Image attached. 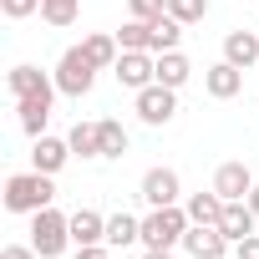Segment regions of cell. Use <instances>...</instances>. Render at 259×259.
Masks as SVG:
<instances>
[{
  "label": "cell",
  "mask_w": 259,
  "mask_h": 259,
  "mask_svg": "<svg viewBox=\"0 0 259 259\" xmlns=\"http://www.w3.org/2000/svg\"><path fill=\"white\" fill-rule=\"evenodd\" d=\"M51 203H56V178L51 173H36L31 168V173H11L6 178V208L11 213H26L31 219V213H41Z\"/></svg>",
  "instance_id": "cell-1"
},
{
  "label": "cell",
  "mask_w": 259,
  "mask_h": 259,
  "mask_svg": "<svg viewBox=\"0 0 259 259\" xmlns=\"http://www.w3.org/2000/svg\"><path fill=\"white\" fill-rule=\"evenodd\" d=\"M188 208L183 203H168V208H148V219H143V249H173V244H183V234H188Z\"/></svg>",
  "instance_id": "cell-2"
},
{
  "label": "cell",
  "mask_w": 259,
  "mask_h": 259,
  "mask_svg": "<svg viewBox=\"0 0 259 259\" xmlns=\"http://www.w3.org/2000/svg\"><path fill=\"white\" fill-rule=\"evenodd\" d=\"M31 244H36L41 259L66 254V244H71V213H61V208H41V213H31Z\"/></svg>",
  "instance_id": "cell-3"
},
{
  "label": "cell",
  "mask_w": 259,
  "mask_h": 259,
  "mask_svg": "<svg viewBox=\"0 0 259 259\" xmlns=\"http://www.w3.org/2000/svg\"><path fill=\"white\" fill-rule=\"evenodd\" d=\"M51 76H56V92H61V97H76V102L97 87V66L87 61V51H81V46H66Z\"/></svg>",
  "instance_id": "cell-4"
},
{
  "label": "cell",
  "mask_w": 259,
  "mask_h": 259,
  "mask_svg": "<svg viewBox=\"0 0 259 259\" xmlns=\"http://www.w3.org/2000/svg\"><path fill=\"white\" fill-rule=\"evenodd\" d=\"M138 102V122H148V127H168L173 117H178V92L173 87H163V81H153V87H143V92H133Z\"/></svg>",
  "instance_id": "cell-5"
},
{
  "label": "cell",
  "mask_w": 259,
  "mask_h": 259,
  "mask_svg": "<svg viewBox=\"0 0 259 259\" xmlns=\"http://www.w3.org/2000/svg\"><path fill=\"white\" fill-rule=\"evenodd\" d=\"M112 76H117L127 92H143V87L158 81V56H153V51H122L117 66H112Z\"/></svg>",
  "instance_id": "cell-6"
},
{
  "label": "cell",
  "mask_w": 259,
  "mask_h": 259,
  "mask_svg": "<svg viewBox=\"0 0 259 259\" xmlns=\"http://www.w3.org/2000/svg\"><path fill=\"white\" fill-rule=\"evenodd\" d=\"M71 158H76V153H71V143H66V138H51V133L31 138V168H36V173H51V178H56Z\"/></svg>",
  "instance_id": "cell-7"
},
{
  "label": "cell",
  "mask_w": 259,
  "mask_h": 259,
  "mask_svg": "<svg viewBox=\"0 0 259 259\" xmlns=\"http://www.w3.org/2000/svg\"><path fill=\"white\" fill-rule=\"evenodd\" d=\"M213 193H219L224 203H239V198H249V193H254V173H249V163H239V158L219 163V173H213Z\"/></svg>",
  "instance_id": "cell-8"
},
{
  "label": "cell",
  "mask_w": 259,
  "mask_h": 259,
  "mask_svg": "<svg viewBox=\"0 0 259 259\" xmlns=\"http://www.w3.org/2000/svg\"><path fill=\"white\" fill-rule=\"evenodd\" d=\"M138 193H143V203H148V208H168V203H178L183 183H178V173H173V168H148V173H143V183H138Z\"/></svg>",
  "instance_id": "cell-9"
},
{
  "label": "cell",
  "mask_w": 259,
  "mask_h": 259,
  "mask_svg": "<svg viewBox=\"0 0 259 259\" xmlns=\"http://www.w3.org/2000/svg\"><path fill=\"white\" fill-rule=\"evenodd\" d=\"M183 249H188L193 259H224L234 244L219 234V224H188V234H183Z\"/></svg>",
  "instance_id": "cell-10"
},
{
  "label": "cell",
  "mask_w": 259,
  "mask_h": 259,
  "mask_svg": "<svg viewBox=\"0 0 259 259\" xmlns=\"http://www.w3.org/2000/svg\"><path fill=\"white\" fill-rule=\"evenodd\" d=\"M203 92H208V97H219V102H229V97H239V92H244V71H239L234 61H213V66L203 71Z\"/></svg>",
  "instance_id": "cell-11"
},
{
  "label": "cell",
  "mask_w": 259,
  "mask_h": 259,
  "mask_svg": "<svg viewBox=\"0 0 259 259\" xmlns=\"http://www.w3.org/2000/svg\"><path fill=\"white\" fill-rule=\"evenodd\" d=\"M254 229H259V213L249 208V198H239V203H224V219H219V234H224L229 244L249 239Z\"/></svg>",
  "instance_id": "cell-12"
},
{
  "label": "cell",
  "mask_w": 259,
  "mask_h": 259,
  "mask_svg": "<svg viewBox=\"0 0 259 259\" xmlns=\"http://www.w3.org/2000/svg\"><path fill=\"white\" fill-rule=\"evenodd\" d=\"M56 97H61V92H46V97H26V102H16V112H21V133H26V138H41V133H46Z\"/></svg>",
  "instance_id": "cell-13"
},
{
  "label": "cell",
  "mask_w": 259,
  "mask_h": 259,
  "mask_svg": "<svg viewBox=\"0 0 259 259\" xmlns=\"http://www.w3.org/2000/svg\"><path fill=\"white\" fill-rule=\"evenodd\" d=\"M56 92V76H46L41 66H11V97L26 102V97H46Z\"/></svg>",
  "instance_id": "cell-14"
},
{
  "label": "cell",
  "mask_w": 259,
  "mask_h": 259,
  "mask_svg": "<svg viewBox=\"0 0 259 259\" xmlns=\"http://www.w3.org/2000/svg\"><path fill=\"white\" fill-rule=\"evenodd\" d=\"M224 61H234L239 71H249L259 61V31H229L224 36Z\"/></svg>",
  "instance_id": "cell-15"
},
{
  "label": "cell",
  "mask_w": 259,
  "mask_h": 259,
  "mask_svg": "<svg viewBox=\"0 0 259 259\" xmlns=\"http://www.w3.org/2000/svg\"><path fill=\"white\" fill-rule=\"evenodd\" d=\"M71 244L81 249V244H107V219L97 213V208H76L71 213Z\"/></svg>",
  "instance_id": "cell-16"
},
{
  "label": "cell",
  "mask_w": 259,
  "mask_h": 259,
  "mask_svg": "<svg viewBox=\"0 0 259 259\" xmlns=\"http://www.w3.org/2000/svg\"><path fill=\"white\" fill-rule=\"evenodd\" d=\"M81 51H87V61H92L97 71H112V66H117V56H122V41H117V36H107V31H97V36H87V41H81Z\"/></svg>",
  "instance_id": "cell-17"
},
{
  "label": "cell",
  "mask_w": 259,
  "mask_h": 259,
  "mask_svg": "<svg viewBox=\"0 0 259 259\" xmlns=\"http://www.w3.org/2000/svg\"><path fill=\"white\" fill-rule=\"evenodd\" d=\"M107 244H112V249L143 244V219H138V213H112V219H107Z\"/></svg>",
  "instance_id": "cell-18"
},
{
  "label": "cell",
  "mask_w": 259,
  "mask_h": 259,
  "mask_svg": "<svg viewBox=\"0 0 259 259\" xmlns=\"http://www.w3.org/2000/svg\"><path fill=\"white\" fill-rule=\"evenodd\" d=\"M188 76H193V66H188V56H183V51H163V56H158V81H163V87H173V92H178Z\"/></svg>",
  "instance_id": "cell-19"
},
{
  "label": "cell",
  "mask_w": 259,
  "mask_h": 259,
  "mask_svg": "<svg viewBox=\"0 0 259 259\" xmlns=\"http://www.w3.org/2000/svg\"><path fill=\"white\" fill-rule=\"evenodd\" d=\"M183 208H188V219H193V224H219V219H224V198H219L213 188H208V193H188V203H183Z\"/></svg>",
  "instance_id": "cell-20"
},
{
  "label": "cell",
  "mask_w": 259,
  "mask_h": 259,
  "mask_svg": "<svg viewBox=\"0 0 259 259\" xmlns=\"http://www.w3.org/2000/svg\"><path fill=\"white\" fill-rule=\"evenodd\" d=\"M76 16H81V0H41V21L56 26V31L76 26Z\"/></svg>",
  "instance_id": "cell-21"
},
{
  "label": "cell",
  "mask_w": 259,
  "mask_h": 259,
  "mask_svg": "<svg viewBox=\"0 0 259 259\" xmlns=\"http://www.w3.org/2000/svg\"><path fill=\"white\" fill-rule=\"evenodd\" d=\"M97 138H102V158H122L127 153V127L117 117H102L97 122Z\"/></svg>",
  "instance_id": "cell-22"
},
{
  "label": "cell",
  "mask_w": 259,
  "mask_h": 259,
  "mask_svg": "<svg viewBox=\"0 0 259 259\" xmlns=\"http://www.w3.org/2000/svg\"><path fill=\"white\" fill-rule=\"evenodd\" d=\"M66 143H71V153H76V158H102V138H97V122H76L71 133H66Z\"/></svg>",
  "instance_id": "cell-23"
},
{
  "label": "cell",
  "mask_w": 259,
  "mask_h": 259,
  "mask_svg": "<svg viewBox=\"0 0 259 259\" xmlns=\"http://www.w3.org/2000/svg\"><path fill=\"white\" fill-rule=\"evenodd\" d=\"M117 41H122V51H153V21H133V16H127V26L117 31Z\"/></svg>",
  "instance_id": "cell-24"
},
{
  "label": "cell",
  "mask_w": 259,
  "mask_h": 259,
  "mask_svg": "<svg viewBox=\"0 0 259 259\" xmlns=\"http://www.w3.org/2000/svg\"><path fill=\"white\" fill-rule=\"evenodd\" d=\"M178 41H183V21H173V16L153 21V56H163V51H178Z\"/></svg>",
  "instance_id": "cell-25"
},
{
  "label": "cell",
  "mask_w": 259,
  "mask_h": 259,
  "mask_svg": "<svg viewBox=\"0 0 259 259\" xmlns=\"http://www.w3.org/2000/svg\"><path fill=\"white\" fill-rule=\"evenodd\" d=\"M168 16L183 21V26H198L208 16V0H168Z\"/></svg>",
  "instance_id": "cell-26"
},
{
  "label": "cell",
  "mask_w": 259,
  "mask_h": 259,
  "mask_svg": "<svg viewBox=\"0 0 259 259\" xmlns=\"http://www.w3.org/2000/svg\"><path fill=\"white\" fill-rule=\"evenodd\" d=\"M127 16H133V21H163L168 0H127Z\"/></svg>",
  "instance_id": "cell-27"
},
{
  "label": "cell",
  "mask_w": 259,
  "mask_h": 259,
  "mask_svg": "<svg viewBox=\"0 0 259 259\" xmlns=\"http://www.w3.org/2000/svg\"><path fill=\"white\" fill-rule=\"evenodd\" d=\"M0 11H6V21H26L41 11V0H0Z\"/></svg>",
  "instance_id": "cell-28"
},
{
  "label": "cell",
  "mask_w": 259,
  "mask_h": 259,
  "mask_svg": "<svg viewBox=\"0 0 259 259\" xmlns=\"http://www.w3.org/2000/svg\"><path fill=\"white\" fill-rule=\"evenodd\" d=\"M0 259H41V254H36V244H6Z\"/></svg>",
  "instance_id": "cell-29"
},
{
  "label": "cell",
  "mask_w": 259,
  "mask_h": 259,
  "mask_svg": "<svg viewBox=\"0 0 259 259\" xmlns=\"http://www.w3.org/2000/svg\"><path fill=\"white\" fill-rule=\"evenodd\" d=\"M234 259H259V234L239 239V244H234Z\"/></svg>",
  "instance_id": "cell-30"
},
{
  "label": "cell",
  "mask_w": 259,
  "mask_h": 259,
  "mask_svg": "<svg viewBox=\"0 0 259 259\" xmlns=\"http://www.w3.org/2000/svg\"><path fill=\"white\" fill-rule=\"evenodd\" d=\"M76 259H112V244H81Z\"/></svg>",
  "instance_id": "cell-31"
},
{
  "label": "cell",
  "mask_w": 259,
  "mask_h": 259,
  "mask_svg": "<svg viewBox=\"0 0 259 259\" xmlns=\"http://www.w3.org/2000/svg\"><path fill=\"white\" fill-rule=\"evenodd\" d=\"M143 259H173V249H148Z\"/></svg>",
  "instance_id": "cell-32"
},
{
  "label": "cell",
  "mask_w": 259,
  "mask_h": 259,
  "mask_svg": "<svg viewBox=\"0 0 259 259\" xmlns=\"http://www.w3.org/2000/svg\"><path fill=\"white\" fill-rule=\"evenodd\" d=\"M249 208H254V213H259V183H254V193H249Z\"/></svg>",
  "instance_id": "cell-33"
}]
</instances>
